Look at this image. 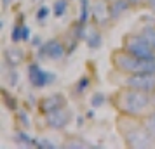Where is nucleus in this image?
I'll list each match as a JSON object with an SVG mask.
<instances>
[{
    "mask_svg": "<svg viewBox=\"0 0 155 149\" xmlns=\"http://www.w3.org/2000/svg\"><path fill=\"white\" fill-rule=\"evenodd\" d=\"M37 147L40 149H56L58 144H54L52 141H47V139H38V146Z\"/></svg>",
    "mask_w": 155,
    "mask_h": 149,
    "instance_id": "26",
    "label": "nucleus"
},
{
    "mask_svg": "<svg viewBox=\"0 0 155 149\" xmlns=\"http://www.w3.org/2000/svg\"><path fill=\"white\" fill-rule=\"evenodd\" d=\"M49 12H51V9L47 7V5H40V7H38V11H37L35 19H37L38 23H44L45 19H47V16H49Z\"/></svg>",
    "mask_w": 155,
    "mask_h": 149,
    "instance_id": "23",
    "label": "nucleus"
},
{
    "mask_svg": "<svg viewBox=\"0 0 155 149\" xmlns=\"http://www.w3.org/2000/svg\"><path fill=\"white\" fill-rule=\"evenodd\" d=\"M66 9H68V0H56L52 4V14L56 17H61L66 14Z\"/></svg>",
    "mask_w": 155,
    "mask_h": 149,
    "instance_id": "19",
    "label": "nucleus"
},
{
    "mask_svg": "<svg viewBox=\"0 0 155 149\" xmlns=\"http://www.w3.org/2000/svg\"><path fill=\"white\" fill-rule=\"evenodd\" d=\"M124 85L134 90L152 94L155 92V73H133L126 78Z\"/></svg>",
    "mask_w": 155,
    "mask_h": 149,
    "instance_id": "6",
    "label": "nucleus"
},
{
    "mask_svg": "<svg viewBox=\"0 0 155 149\" xmlns=\"http://www.w3.org/2000/svg\"><path fill=\"white\" fill-rule=\"evenodd\" d=\"M28 80L33 88H45L47 85H52L58 80V76L51 71L42 70L38 63H30L28 64Z\"/></svg>",
    "mask_w": 155,
    "mask_h": 149,
    "instance_id": "5",
    "label": "nucleus"
},
{
    "mask_svg": "<svg viewBox=\"0 0 155 149\" xmlns=\"http://www.w3.org/2000/svg\"><path fill=\"white\" fill-rule=\"evenodd\" d=\"M153 49H155V43H153Z\"/></svg>",
    "mask_w": 155,
    "mask_h": 149,
    "instance_id": "36",
    "label": "nucleus"
},
{
    "mask_svg": "<svg viewBox=\"0 0 155 149\" xmlns=\"http://www.w3.org/2000/svg\"><path fill=\"white\" fill-rule=\"evenodd\" d=\"M82 123H84V116H78L77 118V125L78 127H82Z\"/></svg>",
    "mask_w": 155,
    "mask_h": 149,
    "instance_id": "33",
    "label": "nucleus"
},
{
    "mask_svg": "<svg viewBox=\"0 0 155 149\" xmlns=\"http://www.w3.org/2000/svg\"><path fill=\"white\" fill-rule=\"evenodd\" d=\"M64 147H71V149H84V147H94L91 146L89 142H85L84 139H77V137H70L66 144H64Z\"/></svg>",
    "mask_w": 155,
    "mask_h": 149,
    "instance_id": "18",
    "label": "nucleus"
},
{
    "mask_svg": "<svg viewBox=\"0 0 155 149\" xmlns=\"http://www.w3.org/2000/svg\"><path fill=\"white\" fill-rule=\"evenodd\" d=\"M112 64L126 75L133 73H155V57L153 59H140L129 54L127 50L120 49L112 54Z\"/></svg>",
    "mask_w": 155,
    "mask_h": 149,
    "instance_id": "3",
    "label": "nucleus"
},
{
    "mask_svg": "<svg viewBox=\"0 0 155 149\" xmlns=\"http://www.w3.org/2000/svg\"><path fill=\"white\" fill-rule=\"evenodd\" d=\"M11 40L14 43L23 42V26H14L12 31H11Z\"/></svg>",
    "mask_w": 155,
    "mask_h": 149,
    "instance_id": "24",
    "label": "nucleus"
},
{
    "mask_svg": "<svg viewBox=\"0 0 155 149\" xmlns=\"http://www.w3.org/2000/svg\"><path fill=\"white\" fill-rule=\"evenodd\" d=\"M85 43L91 50H96L103 45V36L99 33V29H91L87 31V36H85Z\"/></svg>",
    "mask_w": 155,
    "mask_h": 149,
    "instance_id": "13",
    "label": "nucleus"
},
{
    "mask_svg": "<svg viewBox=\"0 0 155 149\" xmlns=\"http://www.w3.org/2000/svg\"><path fill=\"white\" fill-rule=\"evenodd\" d=\"M91 12H92V9H91L89 0H80V14H78V19H77V21L82 23V24H87Z\"/></svg>",
    "mask_w": 155,
    "mask_h": 149,
    "instance_id": "15",
    "label": "nucleus"
},
{
    "mask_svg": "<svg viewBox=\"0 0 155 149\" xmlns=\"http://www.w3.org/2000/svg\"><path fill=\"white\" fill-rule=\"evenodd\" d=\"M66 106V97L63 94H51L47 97H44L38 104V109L42 111L44 114L51 113V111H56L59 107H64Z\"/></svg>",
    "mask_w": 155,
    "mask_h": 149,
    "instance_id": "9",
    "label": "nucleus"
},
{
    "mask_svg": "<svg viewBox=\"0 0 155 149\" xmlns=\"http://www.w3.org/2000/svg\"><path fill=\"white\" fill-rule=\"evenodd\" d=\"M143 127L147 128L148 134L155 139V107L147 114V116H143Z\"/></svg>",
    "mask_w": 155,
    "mask_h": 149,
    "instance_id": "16",
    "label": "nucleus"
},
{
    "mask_svg": "<svg viewBox=\"0 0 155 149\" xmlns=\"http://www.w3.org/2000/svg\"><path fill=\"white\" fill-rule=\"evenodd\" d=\"M7 82H9V85L11 87H14L18 85V82H19V73L14 70V68H11V71H9V75H7Z\"/></svg>",
    "mask_w": 155,
    "mask_h": 149,
    "instance_id": "25",
    "label": "nucleus"
},
{
    "mask_svg": "<svg viewBox=\"0 0 155 149\" xmlns=\"http://www.w3.org/2000/svg\"><path fill=\"white\" fill-rule=\"evenodd\" d=\"M92 109H94V107H92ZM87 111V114H85V116H87V118H89V120H92V118H94V111Z\"/></svg>",
    "mask_w": 155,
    "mask_h": 149,
    "instance_id": "32",
    "label": "nucleus"
},
{
    "mask_svg": "<svg viewBox=\"0 0 155 149\" xmlns=\"http://www.w3.org/2000/svg\"><path fill=\"white\" fill-rule=\"evenodd\" d=\"M31 40V31L28 26H23V42H30Z\"/></svg>",
    "mask_w": 155,
    "mask_h": 149,
    "instance_id": "29",
    "label": "nucleus"
},
{
    "mask_svg": "<svg viewBox=\"0 0 155 149\" xmlns=\"http://www.w3.org/2000/svg\"><path fill=\"white\" fill-rule=\"evenodd\" d=\"M14 142L19 144V146H23V147H37V146H38V139H31V137H30L26 132H23V130H19V132L14 135Z\"/></svg>",
    "mask_w": 155,
    "mask_h": 149,
    "instance_id": "14",
    "label": "nucleus"
},
{
    "mask_svg": "<svg viewBox=\"0 0 155 149\" xmlns=\"http://www.w3.org/2000/svg\"><path fill=\"white\" fill-rule=\"evenodd\" d=\"M147 4H148V7L155 12V0H147Z\"/></svg>",
    "mask_w": 155,
    "mask_h": 149,
    "instance_id": "31",
    "label": "nucleus"
},
{
    "mask_svg": "<svg viewBox=\"0 0 155 149\" xmlns=\"http://www.w3.org/2000/svg\"><path fill=\"white\" fill-rule=\"evenodd\" d=\"M92 16L98 26H106L110 21V5L106 0H96V4L92 5Z\"/></svg>",
    "mask_w": 155,
    "mask_h": 149,
    "instance_id": "10",
    "label": "nucleus"
},
{
    "mask_svg": "<svg viewBox=\"0 0 155 149\" xmlns=\"http://www.w3.org/2000/svg\"><path fill=\"white\" fill-rule=\"evenodd\" d=\"M152 104H153V107H155V92H152Z\"/></svg>",
    "mask_w": 155,
    "mask_h": 149,
    "instance_id": "34",
    "label": "nucleus"
},
{
    "mask_svg": "<svg viewBox=\"0 0 155 149\" xmlns=\"http://www.w3.org/2000/svg\"><path fill=\"white\" fill-rule=\"evenodd\" d=\"M122 49L127 50V52L133 54V56L140 57V59H153L155 57L153 45L148 42L141 33H131V35L124 36Z\"/></svg>",
    "mask_w": 155,
    "mask_h": 149,
    "instance_id": "4",
    "label": "nucleus"
},
{
    "mask_svg": "<svg viewBox=\"0 0 155 149\" xmlns=\"http://www.w3.org/2000/svg\"><path fill=\"white\" fill-rule=\"evenodd\" d=\"M4 99H5V104H7L9 109H12V111H16V109H18V104H16L18 101H16V99H11L7 92H4Z\"/></svg>",
    "mask_w": 155,
    "mask_h": 149,
    "instance_id": "27",
    "label": "nucleus"
},
{
    "mask_svg": "<svg viewBox=\"0 0 155 149\" xmlns=\"http://www.w3.org/2000/svg\"><path fill=\"white\" fill-rule=\"evenodd\" d=\"M68 50L64 49V45L59 40H49L42 43L37 49V59H51V61H61L66 56Z\"/></svg>",
    "mask_w": 155,
    "mask_h": 149,
    "instance_id": "7",
    "label": "nucleus"
},
{
    "mask_svg": "<svg viewBox=\"0 0 155 149\" xmlns=\"http://www.w3.org/2000/svg\"><path fill=\"white\" fill-rule=\"evenodd\" d=\"M89 85H91V80H89V76H80L77 82V85H75V92L80 95V94H84L87 88H89Z\"/></svg>",
    "mask_w": 155,
    "mask_h": 149,
    "instance_id": "20",
    "label": "nucleus"
},
{
    "mask_svg": "<svg viewBox=\"0 0 155 149\" xmlns=\"http://www.w3.org/2000/svg\"><path fill=\"white\" fill-rule=\"evenodd\" d=\"M129 5H131L129 0H113L110 4V19H113V21L120 19V16L129 9Z\"/></svg>",
    "mask_w": 155,
    "mask_h": 149,
    "instance_id": "12",
    "label": "nucleus"
},
{
    "mask_svg": "<svg viewBox=\"0 0 155 149\" xmlns=\"http://www.w3.org/2000/svg\"><path fill=\"white\" fill-rule=\"evenodd\" d=\"M105 101H106V97H105V94L103 92H96L94 95L91 97V107H101L103 104H105Z\"/></svg>",
    "mask_w": 155,
    "mask_h": 149,
    "instance_id": "21",
    "label": "nucleus"
},
{
    "mask_svg": "<svg viewBox=\"0 0 155 149\" xmlns=\"http://www.w3.org/2000/svg\"><path fill=\"white\" fill-rule=\"evenodd\" d=\"M113 106L119 109L122 114H131L136 118L147 116L152 109V94L143 92V90H134V88H120L119 92L112 97Z\"/></svg>",
    "mask_w": 155,
    "mask_h": 149,
    "instance_id": "1",
    "label": "nucleus"
},
{
    "mask_svg": "<svg viewBox=\"0 0 155 149\" xmlns=\"http://www.w3.org/2000/svg\"><path fill=\"white\" fill-rule=\"evenodd\" d=\"M141 35L145 36L152 45L155 43V28H153V26H145V28L141 29Z\"/></svg>",
    "mask_w": 155,
    "mask_h": 149,
    "instance_id": "22",
    "label": "nucleus"
},
{
    "mask_svg": "<svg viewBox=\"0 0 155 149\" xmlns=\"http://www.w3.org/2000/svg\"><path fill=\"white\" fill-rule=\"evenodd\" d=\"M129 2H131V4H140L141 0H129Z\"/></svg>",
    "mask_w": 155,
    "mask_h": 149,
    "instance_id": "35",
    "label": "nucleus"
},
{
    "mask_svg": "<svg viewBox=\"0 0 155 149\" xmlns=\"http://www.w3.org/2000/svg\"><path fill=\"white\" fill-rule=\"evenodd\" d=\"M30 42H31V45H33V47H37V49H38V47L42 45V38H40V36H33Z\"/></svg>",
    "mask_w": 155,
    "mask_h": 149,
    "instance_id": "30",
    "label": "nucleus"
},
{
    "mask_svg": "<svg viewBox=\"0 0 155 149\" xmlns=\"http://www.w3.org/2000/svg\"><path fill=\"white\" fill-rule=\"evenodd\" d=\"M23 59H25V54L18 47H9V49L4 50V61H5V64H7L9 68L18 66L19 63H23Z\"/></svg>",
    "mask_w": 155,
    "mask_h": 149,
    "instance_id": "11",
    "label": "nucleus"
},
{
    "mask_svg": "<svg viewBox=\"0 0 155 149\" xmlns=\"http://www.w3.org/2000/svg\"><path fill=\"white\" fill-rule=\"evenodd\" d=\"M140 118L131 116V114H122L117 118V130L120 132L122 139L127 147L133 149H148L153 147L155 139L148 134V130L140 123Z\"/></svg>",
    "mask_w": 155,
    "mask_h": 149,
    "instance_id": "2",
    "label": "nucleus"
},
{
    "mask_svg": "<svg viewBox=\"0 0 155 149\" xmlns=\"http://www.w3.org/2000/svg\"><path fill=\"white\" fill-rule=\"evenodd\" d=\"M18 114H19L18 118H19V121H21V125H23L25 128H28V127H30V118H28V114L25 113V111H19Z\"/></svg>",
    "mask_w": 155,
    "mask_h": 149,
    "instance_id": "28",
    "label": "nucleus"
},
{
    "mask_svg": "<svg viewBox=\"0 0 155 149\" xmlns=\"http://www.w3.org/2000/svg\"><path fill=\"white\" fill-rule=\"evenodd\" d=\"M71 120V113L66 107H59L56 111H51L45 114V125L51 130H63L68 127V123Z\"/></svg>",
    "mask_w": 155,
    "mask_h": 149,
    "instance_id": "8",
    "label": "nucleus"
},
{
    "mask_svg": "<svg viewBox=\"0 0 155 149\" xmlns=\"http://www.w3.org/2000/svg\"><path fill=\"white\" fill-rule=\"evenodd\" d=\"M87 24H82V23H75L73 24V28H71V36L75 38V40H85V36H87V28H85Z\"/></svg>",
    "mask_w": 155,
    "mask_h": 149,
    "instance_id": "17",
    "label": "nucleus"
}]
</instances>
